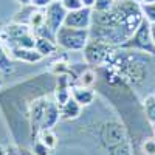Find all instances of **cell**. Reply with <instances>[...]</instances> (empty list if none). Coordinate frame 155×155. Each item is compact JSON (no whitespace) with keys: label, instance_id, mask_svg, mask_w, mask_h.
<instances>
[{"label":"cell","instance_id":"cell-30","mask_svg":"<svg viewBox=\"0 0 155 155\" xmlns=\"http://www.w3.org/2000/svg\"><path fill=\"white\" fill-rule=\"evenodd\" d=\"M2 85H3V78L0 76V88H2Z\"/></svg>","mask_w":155,"mask_h":155},{"label":"cell","instance_id":"cell-35","mask_svg":"<svg viewBox=\"0 0 155 155\" xmlns=\"http://www.w3.org/2000/svg\"><path fill=\"white\" fill-rule=\"evenodd\" d=\"M153 138H155V137H153Z\"/></svg>","mask_w":155,"mask_h":155},{"label":"cell","instance_id":"cell-21","mask_svg":"<svg viewBox=\"0 0 155 155\" xmlns=\"http://www.w3.org/2000/svg\"><path fill=\"white\" fill-rule=\"evenodd\" d=\"M61 3L67 11H76V9L84 8L82 0H61Z\"/></svg>","mask_w":155,"mask_h":155},{"label":"cell","instance_id":"cell-3","mask_svg":"<svg viewBox=\"0 0 155 155\" xmlns=\"http://www.w3.org/2000/svg\"><path fill=\"white\" fill-rule=\"evenodd\" d=\"M112 47L110 44H106L102 41H96V39H90L88 45L85 47L84 50V56H85V61L92 65H101L102 62L109 61V58L112 56Z\"/></svg>","mask_w":155,"mask_h":155},{"label":"cell","instance_id":"cell-31","mask_svg":"<svg viewBox=\"0 0 155 155\" xmlns=\"http://www.w3.org/2000/svg\"><path fill=\"white\" fill-rule=\"evenodd\" d=\"M129 2H135V3H141V0H129Z\"/></svg>","mask_w":155,"mask_h":155},{"label":"cell","instance_id":"cell-11","mask_svg":"<svg viewBox=\"0 0 155 155\" xmlns=\"http://www.w3.org/2000/svg\"><path fill=\"white\" fill-rule=\"evenodd\" d=\"M34 48L44 58H47V56H51L53 53H56L58 44L54 41H51V39H47V37H36V47Z\"/></svg>","mask_w":155,"mask_h":155},{"label":"cell","instance_id":"cell-12","mask_svg":"<svg viewBox=\"0 0 155 155\" xmlns=\"http://www.w3.org/2000/svg\"><path fill=\"white\" fill-rule=\"evenodd\" d=\"M37 140H41L44 144H47L51 150L58 146V135L53 132V129H42L37 135Z\"/></svg>","mask_w":155,"mask_h":155},{"label":"cell","instance_id":"cell-9","mask_svg":"<svg viewBox=\"0 0 155 155\" xmlns=\"http://www.w3.org/2000/svg\"><path fill=\"white\" fill-rule=\"evenodd\" d=\"M71 96L76 99V102H79L82 107L90 106L95 99V92L90 87H82V85H74L71 88Z\"/></svg>","mask_w":155,"mask_h":155},{"label":"cell","instance_id":"cell-18","mask_svg":"<svg viewBox=\"0 0 155 155\" xmlns=\"http://www.w3.org/2000/svg\"><path fill=\"white\" fill-rule=\"evenodd\" d=\"M30 152L33 155H51V149L44 144L41 140H34L31 143V147H30Z\"/></svg>","mask_w":155,"mask_h":155},{"label":"cell","instance_id":"cell-32","mask_svg":"<svg viewBox=\"0 0 155 155\" xmlns=\"http://www.w3.org/2000/svg\"><path fill=\"white\" fill-rule=\"evenodd\" d=\"M0 47H2V37H0Z\"/></svg>","mask_w":155,"mask_h":155},{"label":"cell","instance_id":"cell-1","mask_svg":"<svg viewBox=\"0 0 155 155\" xmlns=\"http://www.w3.org/2000/svg\"><path fill=\"white\" fill-rule=\"evenodd\" d=\"M90 37V30H76L64 25L56 33V44L67 51H84Z\"/></svg>","mask_w":155,"mask_h":155},{"label":"cell","instance_id":"cell-22","mask_svg":"<svg viewBox=\"0 0 155 155\" xmlns=\"http://www.w3.org/2000/svg\"><path fill=\"white\" fill-rule=\"evenodd\" d=\"M144 155H155V138H146L143 143Z\"/></svg>","mask_w":155,"mask_h":155},{"label":"cell","instance_id":"cell-20","mask_svg":"<svg viewBox=\"0 0 155 155\" xmlns=\"http://www.w3.org/2000/svg\"><path fill=\"white\" fill-rule=\"evenodd\" d=\"M113 5H115V0H96L93 6V12H106L112 9Z\"/></svg>","mask_w":155,"mask_h":155},{"label":"cell","instance_id":"cell-16","mask_svg":"<svg viewBox=\"0 0 155 155\" xmlns=\"http://www.w3.org/2000/svg\"><path fill=\"white\" fill-rule=\"evenodd\" d=\"M96 82V73L93 70H84L79 74V79H78V85H82V87H90Z\"/></svg>","mask_w":155,"mask_h":155},{"label":"cell","instance_id":"cell-25","mask_svg":"<svg viewBox=\"0 0 155 155\" xmlns=\"http://www.w3.org/2000/svg\"><path fill=\"white\" fill-rule=\"evenodd\" d=\"M95 2H96V0H82V5H84V8H90V9H93Z\"/></svg>","mask_w":155,"mask_h":155},{"label":"cell","instance_id":"cell-17","mask_svg":"<svg viewBox=\"0 0 155 155\" xmlns=\"http://www.w3.org/2000/svg\"><path fill=\"white\" fill-rule=\"evenodd\" d=\"M12 70H14V65H12L8 53L0 47V71H3V73L8 74V73H12Z\"/></svg>","mask_w":155,"mask_h":155},{"label":"cell","instance_id":"cell-23","mask_svg":"<svg viewBox=\"0 0 155 155\" xmlns=\"http://www.w3.org/2000/svg\"><path fill=\"white\" fill-rule=\"evenodd\" d=\"M6 150H8V155H31L30 149H23V147H17V146H11Z\"/></svg>","mask_w":155,"mask_h":155},{"label":"cell","instance_id":"cell-34","mask_svg":"<svg viewBox=\"0 0 155 155\" xmlns=\"http://www.w3.org/2000/svg\"><path fill=\"white\" fill-rule=\"evenodd\" d=\"M115 2H118V0H115Z\"/></svg>","mask_w":155,"mask_h":155},{"label":"cell","instance_id":"cell-2","mask_svg":"<svg viewBox=\"0 0 155 155\" xmlns=\"http://www.w3.org/2000/svg\"><path fill=\"white\" fill-rule=\"evenodd\" d=\"M121 48H124V50H137V51L147 53V54H155V45H153L152 36H150V23L144 19L140 23L137 31L121 45Z\"/></svg>","mask_w":155,"mask_h":155},{"label":"cell","instance_id":"cell-28","mask_svg":"<svg viewBox=\"0 0 155 155\" xmlns=\"http://www.w3.org/2000/svg\"><path fill=\"white\" fill-rule=\"evenodd\" d=\"M0 155H8V150H6L2 144H0Z\"/></svg>","mask_w":155,"mask_h":155},{"label":"cell","instance_id":"cell-8","mask_svg":"<svg viewBox=\"0 0 155 155\" xmlns=\"http://www.w3.org/2000/svg\"><path fill=\"white\" fill-rule=\"evenodd\" d=\"M61 120V107L58 106L56 101H51L48 99V104L44 113V120H42V129H53Z\"/></svg>","mask_w":155,"mask_h":155},{"label":"cell","instance_id":"cell-29","mask_svg":"<svg viewBox=\"0 0 155 155\" xmlns=\"http://www.w3.org/2000/svg\"><path fill=\"white\" fill-rule=\"evenodd\" d=\"M141 3H155V0H141Z\"/></svg>","mask_w":155,"mask_h":155},{"label":"cell","instance_id":"cell-14","mask_svg":"<svg viewBox=\"0 0 155 155\" xmlns=\"http://www.w3.org/2000/svg\"><path fill=\"white\" fill-rule=\"evenodd\" d=\"M42 25H45V11L36 8V9L33 11V14H31V19H30L28 27L34 31V30H37V28H41Z\"/></svg>","mask_w":155,"mask_h":155},{"label":"cell","instance_id":"cell-5","mask_svg":"<svg viewBox=\"0 0 155 155\" xmlns=\"http://www.w3.org/2000/svg\"><path fill=\"white\" fill-rule=\"evenodd\" d=\"M102 141L106 143L107 149L113 150L124 143H127V134L126 129L120 123H109L104 130H102Z\"/></svg>","mask_w":155,"mask_h":155},{"label":"cell","instance_id":"cell-24","mask_svg":"<svg viewBox=\"0 0 155 155\" xmlns=\"http://www.w3.org/2000/svg\"><path fill=\"white\" fill-rule=\"evenodd\" d=\"M53 0H31V5L34 8H39V9H45Z\"/></svg>","mask_w":155,"mask_h":155},{"label":"cell","instance_id":"cell-6","mask_svg":"<svg viewBox=\"0 0 155 155\" xmlns=\"http://www.w3.org/2000/svg\"><path fill=\"white\" fill-rule=\"evenodd\" d=\"M44 11H45V25L51 31L58 33V30L64 27L65 16L68 11L62 6L61 2H51Z\"/></svg>","mask_w":155,"mask_h":155},{"label":"cell","instance_id":"cell-7","mask_svg":"<svg viewBox=\"0 0 155 155\" xmlns=\"http://www.w3.org/2000/svg\"><path fill=\"white\" fill-rule=\"evenodd\" d=\"M6 48L9 51V56L16 61H22L27 64H36L44 59V56L36 48H22V47H6Z\"/></svg>","mask_w":155,"mask_h":155},{"label":"cell","instance_id":"cell-15","mask_svg":"<svg viewBox=\"0 0 155 155\" xmlns=\"http://www.w3.org/2000/svg\"><path fill=\"white\" fill-rule=\"evenodd\" d=\"M144 113L149 124L155 126V95H149L144 99Z\"/></svg>","mask_w":155,"mask_h":155},{"label":"cell","instance_id":"cell-33","mask_svg":"<svg viewBox=\"0 0 155 155\" xmlns=\"http://www.w3.org/2000/svg\"><path fill=\"white\" fill-rule=\"evenodd\" d=\"M53 2H61V0H53Z\"/></svg>","mask_w":155,"mask_h":155},{"label":"cell","instance_id":"cell-10","mask_svg":"<svg viewBox=\"0 0 155 155\" xmlns=\"http://www.w3.org/2000/svg\"><path fill=\"white\" fill-rule=\"evenodd\" d=\"M81 112H82V106L79 102H76V99H73L71 96L65 104L61 106V120H67V121L76 120L79 118Z\"/></svg>","mask_w":155,"mask_h":155},{"label":"cell","instance_id":"cell-4","mask_svg":"<svg viewBox=\"0 0 155 155\" xmlns=\"http://www.w3.org/2000/svg\"><path fill=\"white\" fill-rule=\"evenodd\" d=\"M92 23H93V9L90 8L68 11L65 16V22H64L65 27L76 30H90Z\"/></svg>","mask_w":155,"mask_h":155},{"label":"cell","instance_id":"cell-26","mask_svg":"<svg viewBox=\"0 0 155 155\" xmlns=\"http://www.w3.org/2000/svg\"><path fill=\"white\" fill-rule=\"evenodd\" d=\"M150 36H152V41L155 45V23H150Z\"/></svg>","mask_w":155,"mask_h":155},{"label":"cell","instance_id":"cell-13","mask_svg":"<svg viewBox=\"0 0 155 155\" xmlns=\"http://www.w3.org/2000/svg\"><path fill=\"white\" fill-rule=\"evenodd\" d=\"M53 95H54V101L58 102V106L61 107V106H64L71 98V88L70 87H58L56 85Z\"/></svg>","mask_w":155,"mask_h":155},{"label":"cell","instance_id":"cell-19","mask_svg":"<svg viewBox=\"0 0 155 155\" xmlns=\"http://www.w3.org/2000/svg\"><path fill=\"white\" fill-rule=\"evenodd\" d=\"M141 12L149 23H155V3H141Z\"/></svg>","mask_w":155,"mask_h":155},{"label":"cell","instance_id":"cell-27","mask_svg":"<svg viewBox=\"0 0 155 155\" xmlns=\"http://www.w3.org/2000/svg\"><path fill=\"white\" fill-rule=\"evenodd\" d=\"M16 2H17L20 6H25V5H31V0H16Z\"/></svg>","mask_w":155,"mask_h":155}]
</instances>
